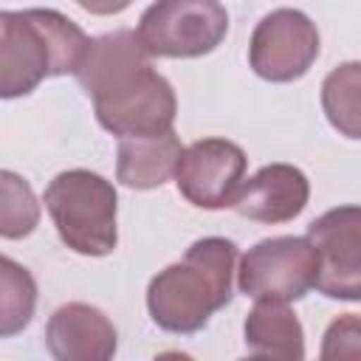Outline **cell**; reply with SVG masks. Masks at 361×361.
<instances>
[{
  "mask_svg": "<svg viewBox=\"0 0 361 361\" xmlns=\"http://www.w3.org/2000/svg\"><path fill=\"white\" fill-rule=\"evenodd\" d=\"M76 82L93 99L96 121L118 141L172 133L175 87L152 68L135 31L118 28L93 37Z\"/></svg>",
  "mask_w": 361,
  "mask_h": 361,
  "instance_id": "6da1fadb",
  "label": "cell"
},
{
  "mask_svg": "<svg viewBox=\"0 0 361 361\" xmlns=\"http://www.w3.org/2000/svg\"><path fill=\"white\" fill-rule=\"evenodd\" d=\"M240 251L226 237L195 240L186 254L158 271L147 285V310L155 327L192 336L234 296Z\"/></svg>",
  "mask_w": 361,
  "mask_h": 361,
  "instance_id": "7a4b0ae2",
  "label": "cell"
},
{
  "mask_svg": "<svg viewBox=\"0 0 361 361\" xmlns=\"http://www.w3.org/2000/svg\"><path fill=\"white\" fill-rule=\"evenodd\" d=\"M90 37L54 8L0 11V96L20 99L51 76L82 68Z\"/></svg>",
  "mask_w": 361,
  "mask_h": 361,
  "instance_id": "3957f363",
  "label": "cell"
},
{
  "mask_svg": "<svg viewBox=\"0 0 361 361\" xmlns=\"http://www.w3.org/2000/svg\"><path fill=\"white\" fill-rule=\"evenodd\" d=\"M45 212L65 248L82 257H107L118 245V195L116 186L90 169H65L54 175L42 195Z\"/></svg>",
  "mask_w": 361,
  "mask_h": 361,
  "instance_id": "277c9868",
  "label": "cell"
},
{
  "mask_svg": "<svg viewBox=\"0 0 361 361\" xmlns=\"http://www.w3.org/2000/svg\"><path fill=\"white\" fill-rule=\"evenodd\" d=\"M319 254L307 237H265L237 265V288L254 302H299L316 288Z\"/></svg>",
  "mask_w": 361,
  "mask_h": 361,
  "instance_id": "5b68a950",
  "label": "cell"
},
{
  "mask_svg": "<svg viewBox=\"0 0 361 361\" xmlns=\"http://www.w3.org/2000/svg\"><path fill=\"white\" fill-rule=\"evenodd\" d=\"M135 34L149 56L197 59L226 39L228 11L214 0H161L144 8Z\"/></svg>",
  "mask_w": 361,
  "mask_h": 361,
  "instance_id": "8992f818",
  "label": "cell"
},
{
  "mask_svg": "<svg viewBox=\"0 0 361 361\" xmlns=\"http://www.w3.org/2000/svg\"><path fill=\"white\" fill-rule=\"evenodd\" d=\"M316 23L299 8L268 11L248 42V68L274 85H288L302 79L319 56Z\"/></svg>",
  "mask_w": 361,
  "mask_h": 361,
  "instance_id": "52a82bcc",
  "label": "cell"
},
{
  "mask_svg": "<svg viewBox=\"0 0 361 361\" xmlns=\"http://www.w3.org/2000/svg\"><path fill=\"white\" fill-rule=\"evenodd\" d=\"M305 237L319 254L316 290L327 299L361 302V206L327 209L310 220Z\"/></svg>",
  "mask_w": 361,
  "mask_h": 361,
  "instance_id": "ba28073f",
  "label": "cell"
},
{
  "mask_svg": "<svg viewBox=\"0 0 361 361\" xmlns=\"http://www.w3.org/2000/svg\"><path fill=\"white\" fill-rule=\"evenodd\" d=\"M248 158L240 144L228 138H200L192 141L175 169L178 192L197 209H226L245 180Z\"/></svg>",
  "mask_w": 361,
  "mask_h": 361,
  "instance_id": "9c48e42d",
  "label": "cell"
},
{
  "mask_svg": "<svg viewBox=\"0 0 361 361\" xmlns=\"http://www.w3.org/2000/svg\"><path fill=\"white\" fill-rule=\"evenodd\" d=\"M307 200H310V180L299 166L265 164L251 178L243 180L231 209L245 220L276 226L299 217Z\"/></svg>",
  "mask_w": 361,
  "mask_h": 361,
  "instance_id": "30bf717a",
  "label": "cell"
},
{
  "mask_svg": "<svg viewBox=\"0 0 361 361\" xmlns=\"http://www.w3.org/2000/svg\"><path fill=\"white\" fill-rule=\"evenodd\" d=\"M45 347L54 361H113L118 333L104 310L87 302H68L48 316Z\"/></svg>",
  "mask_w": 361,
  "mask_h": 361,
  "instance_id": "8fae6325",
  "label": "cell"
},
{
  "mask_svg": "<svg viewBox=\"0 0 361 361\" xmlns=\"http://www.w3.org/2000/svg\"><path fill=\"white\" fill-rule=\"evenodd\" d=\"M186 147H180L178 133L149 135V138H124L118 141L116 155V178L127 189H158L169 178H175L178 161Z\"/></svg>",
  "mask_w": 361,
  "mask_h": 361,
  "instance_id": "7c38bea8",
  "label": "cell"
},
{
  "mask_svg": "<svg viewBox=\"0 0 361 361\" xmlns=\"http://www.w3.org/2000/svg\"><path fill=\"white\" fill-rule=\"evenodd\" d=\"M243 341L251 355L268 361H305L302 322L282 302H254L243 322Z\"/></svg>",
  "mask_w": 361,
  "mask_h": 361,
  "instance_id": "4fadbf2b",
  "label": "cell"
},
{
  "mask_svg": "<svg viewBox=\"0 0 361 361\" xmlns=\"http://www.w3.org/2000/svg\"><path fill=\"white\" fill-rule=\"evenodd\" d=\"M322 110L338 135L361 141V59L341 62L324 76Z\"/></svg>",
  "mask_w": 361,
  "mask_h": 361,
  "instance_id": "5bb4252c",
  "label": "cell"
},
{
  "mask_svg": "<svg viewBox=\"0 0 361 361\" xmlns=\"http://www.w3.org/2000/svg\"><path fill=\"white\" fill-rule=\"evenodd\" d=\"M0 336L11 338L25 330L34 319L37 307V282L28 268L14 262L11 257L0 259Z\"/></svg>",
  "mask_w": 361,
  "mask_h": 361,
  "instance_id": "9a60e30c",
  "label": "cell"
},
{
  "mask_svg": "<svg viewBox=\"0 0 361 361\" xmlns=\"http://www.w3.org/2000/svg\"><path fill=\"white\" fill-rule=\"evenodd\" d=\"M0 234L3 240L28 237L39 223V203L25 178L11 169L0 172Z\"/></svg>",
  "mask_w": 361,
  "mask_h": 361,
  "instance_id": "2e32d148",
  "label": "cell"
},
{
  "mask_svg": "<svg viewBox=\"0 0 361 361\" xmlns=\"http://www.w3.org/2000/svg\"><path fill=\"white\" fill-rule=\"evenodd\" d=\"M319 361H361V316L358 313H341L327 324L322 336Z\"/></svg>",
  "mask_w": 361,
  "mask_h": 361,
  "instance_id": "e0dca14e",
  "label": "cell"
},
{
  "mask_svg": "<svg viewBox=\"0 0 361 361\" xmlns=\"http://www.w3.org/2000/svg\"><path fill=\"white\" fill-rule=\"evenodd\" d=\"M152 361H195L189 353H180V350H166V353H158Z\"/></svg>",
  "mask_w": 361,
  "mask_h": 361,
  "instance_id": "ac0fdd59",
  "label": "cell"
},
{
  "mask_svg": "<svg viewBox=\"0 0 361 361\" xmlns=\"http://www.w3.org/2000/svg\"><path fill=\"white\" fill-rule=\"evenodd\" d=\"M237 361H268V358H259V355H245V358H237Z\"/></svg>",
  "mask_w": 361,
  "mask_h": 361,
  "instance_id": "d6986e66",
  "label": "cell"
}]
</instances>
